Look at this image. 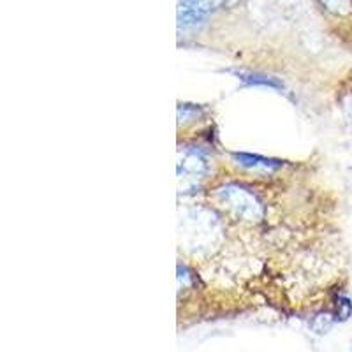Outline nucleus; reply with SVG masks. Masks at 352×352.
I'll use <instances>...</instances> for the list:
<instances>
[{
    "label": "nucleus",
    "instance_id": "obj_2",
    "mask_svg": "<svg viewBox=\"0 0 352 352\" xmlns=\"http://www.w3.org/2000/svg\"><path fill=\"white\" fill-rule=\"evenodd\" d=\"M232 157L240 162L241 166L250 169H264V171H272V169L280 168V162L276 160L264 159V157L259 155H250V153H232Z\"/></svg>",
    "mask_w": 352,
    "mask_h": 352
},
{
    "label": "nucleus",
    "instance_id": "obj_1",
    "mask_svg": "<svg viewBox=\"0 0 352 352\" xmlns=\"http://www.w3.org/2000/svg\"><path fill=\"white\" fill-rule=\"evenodd\" d=\"M215 2L217 0H180V4H178V27L190 28L201 23L212 12Z\"/></svg>",
    "mask_w": 352,
    "mask_h": 352
},
{
    "label": "nucleus",
    "instance_id": "obj_4",
    "mask_svg": "<svg viewBox=\"0 0 352 352\" xmlns=\"http://www.w3.org/2000/svg\"><path fill=\"white\" fill-rule=\"evenodd\" d=\"M338 307H340V312H338L340 314V319H347V317L351 316V310H352L351 303H349L347 300H344L340 305H338Z\"/></svg>",
    "mask_w": 352,
    "mask_h": 352
},
{
    "label": "nucleus",
    "instance_id": "obj_3",
    "mask_svg": "<svg viewBox=\"0 0 352 352\" xmlns=\"http://www.w3.org/2000/svg\"><path fill=\"white\" fill-rule=\"evenodd\" d=\"M322 4L328 6L329 9H335V11H338L340 8H345L347 0H322Z\"/></svg>",
    "mask_w": 352,
    "mask_h": 352
},
{
    "label": "nucleus",
    "instance_id": "obj_5",
    "mask_svg": "<svg viewBox=\"0 0 352 352\" xmlns=\"http://www.w3.org/2000/svg\"><path fill=\"white\" fill-rule=\"evenodd\" d=\"M217 2H219L220 6H226V8H228V6H232V4H236L238 0H217Z\"/></svg>",
    "mask_w": 352,
    "mask_h": 352
}]
</instances>
